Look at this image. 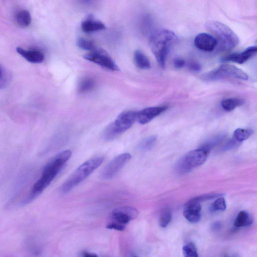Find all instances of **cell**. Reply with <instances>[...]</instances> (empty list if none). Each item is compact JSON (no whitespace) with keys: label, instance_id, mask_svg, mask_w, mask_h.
<instances>
[{"label":"cell","instance_id":"obj_11","mask_svg":"<svg viewBox=\"0 0 257 257\" xmlns=\"http://www.w3.org/2000/svg\"><path fill=\"white\" fill-rule=\"evenodd\" d=\"M194 44L195 46L200 50L211 52L216 47L218 43L212 35L203 33L196 36Z\"/></svg>","mask_w":257,"mask_h":257},{"label":"cell","instance_id":"obj_13","mask_svg":"<svg viewBox=\"0 0 257 257\" xmlns=\"http://www.w3.org/2000/svg\"><path fill=\"white\" fill-rule=\"evenodd\" d=\"M201 206L199 202L193 199L187 202L185 206L183 215L190 222L196 223L201 218Z\"/></svg>","mask_w":257,"mask_h":257},{"label":"cell","instance_id":"obj_27","mask_svg":"<svg viewBox=\"0 0 257 257\" xmlns=\"http://www.w3.org/2000/svg\"><path fill=\"white\" fill-rule=\"evenodd\" d=\"M77 46L84 50L91 51L95 48L93 42L84 38L79 37L76 40Z\"/></svg>","mask_w":257,"mask_h":257},{"label":"cell","instance_id":"obj_15","mask_svg":"<svg viewBox=\"0 0 257 257\" xmlns=\"http://www.w3.org/2000/svg\"><path fill=\"white\" fill-rule=\"evenodd\" d=\"M16 50L20 55L27 61L32 63L37 64L42 63L45 58L43 53L37 49H26L18 47Z\"/></svg>","mask_w":257,"mask_h":257},{"label":"cell","instance_id":"obj_7","mask_svg":"<svg viewBox=\"0 0 257 257\" xmlns=\"http://www.w3.org/2000/svg\"><path fill=\"white\" fill-rule=\"evenodd\" d=\"M208 154L201 148L191 151L179 161L176 168L180 172H190L203 164L207 158Z\"/></svg>","mask_w":257,"mask_h":257},{"label":"cell","instance_id":"obj_28","mask_svg":"<svg viewBox=\"0 0 257 257\" xmlns=\"http://www.w3.org/2000/svg\"><path fill=\"white\" fill-rule=\"evenodd\" d=\"M7 71L0 65V89L5 87L10 79Z\"/></svg>","mask_w":257,"mask_h":257},{"label":"cell","instance_id":"obj_34","mask_svg":"<svg viewBox=\"0 0 257 257\" xmlns=\"http://www.w3.org/2000/svg\"><path fill=\"white\" fill-rule=\"evenodd\" d=\"M188 68L193 71H199L201 69V67L199 64L195 63L192 62L188 65Z\"/></svg>","mask_w":257,"mask_h":257},{"label":"cell","instance_id":"obj_6","mask_svg":"<svg viewBox=\"0 0 257 257\" xmlns=\"http://www.w3.org/2000/svg\"><path fill=\"white\" fill-rule=\"evenodd\" d=\"M226 78L246 80L248 76L241 69L229 64H222L202 75V78L207 81H216Z\"/></svg>","mask_w":257,"mask_h":257},{"label":"cell","instance_id":"obj_5","mask_svg":"<svg viewBox=\"0 0 257 257\" xmlns=\"http://www.w3.org/2000/svg\"><path fill=\"white\" fill-rule=\"evenodd\" d=\"M137 112L127 110L122 112L108 126L103 132V138L106 141H111L128 130L137 119Z\"/></svg>","mask_w":257,"mask_h":257},{"label":"cell","instance_id":"obj_8","mask_svg":"<svg viewBox=\"0 0 257 257\" xmlns=\"http://www.w3.org/2000/svg\"><path fill=\"white\" fill-rule=\"evenodd\" d=\"M86 60L111 71H118L119 67L108 53L101 48H94L84 56Z\"/></svg>","mask_w":257,"mask_h":257},{"label":"cell","instance_id":"obj_14","mask_svg":"<svg viewBox=\"0 0 257 257\" xmlns=\"http://www.w3.org/2000/svg\"><path fill=\"white\" fill-rule=\"evenodd\" d=\"M256 46H249L241 53H234L223 58L224 61H230L242 64L253 57L256 53Z\"/></svg>","mask_w":257,"mask_h":257},{"label":"cell","instance_id":"obj_30","mask_svg":"<svg viewBox=\"0 0 257 257\" xmlns=\"http://www.w3.org/2000/svg\"><path fill=\"white\" fill-rule=\"evenodd\" d=\"M238 142L234 138L228 141L222 147V150L224 151L232 150L238 145Z\"/></svg>","mask_w":257,"mask_h":257},{"label":"cell","instance_id":"obj_4","mask_svg":"<svg viewBox=\"0 0 257 257\" xmlns=\"http://www.w3.org/2000/svg\"><path fill=\"white\" fill-rule=\"evenodd\" d=\"M205 26L214 36L223 50H231L238 44V36L226 25L218 21H209L205 23Z\"/></svg>","mask_w":257,"mask_h":257},{"label":"cell","instance_id":"obj_23","mask_svg":"<svg viewBox=\"0 0 257 257\" xmlns=\"http://www.w3.org/2000/svg\"><path fill=\"white\" fill-rule=\"evenodd\" d=\"M226 208L224 198L221 196L217 197L210 207L211 212H221L225 210Z\"/></svg>","mask_w":257,"mask_h":257},{"label":"cell","instance_id":"obj_22","mask_svg":"<svg viewBox=\"0 0 257 257\" xmlns=\"http://www.w3.org/2000/svg\"><path fill=\"white\" fill-rule=\"evenodd\" d=\"M225 137L224 134L218 135L204 143L200 148L202 149L208 153L213 148L221 142Z\"/></svg>","mask_w":257,"mask_h":257},{"label":"cell","instance_id":"obj_33","mask_svg":"<svg viewBox=\"0 0 257 257\" xmlns=\"http://www.w3.org/2000/svg\"><path fill=\"white\" fill-rule=\"evenodd\" d=\"M174 65L176 68L180 69L185 65V61L180 58H176L174 61Z\"/></svg>","mask_w":257,"mask_h":257},{"label":"cell","instance_id":"obj_37","mask_svg":"<svg viewBox=\"0 0 257 257\" xmlns=\"http://www.w3.org/2000/svg\"><path fill=\"white\" fill-rule=\"evenodd\" d=\"M135 257H137V256H135Z\"/></svg>","mask_w":257,"mask_h":257},{"label":"cell","instance_id":"obj_10","mask_svg":"<svg viewBox=\"0 0 257 257\" xmlns=\"http://www.w3.org/2000/svg\"><path fill=\"white\" fill-rule=\"evenodd\" d=\"M138 214L139 212L136 209L124 206L114 209L112 212V217L115 222L125 225L137 217Z\"/></svg>","mask_w":257,"mask_h":257},{"label":"cell","instance_id":"obj_35","mask_svg":"<svg viewBox=\"0 0 257 257\" xmlns=\"http://www.w3.org/2000/svg\"><path fill=\"white\" fill-rule=\"evenodd\" d=\"M83 257H98V256L95 253L85 252Z\"/></svg>","mask_w":257,"mask_h":257},{"label":"cell","instance_id":"obj_31","mask_svg":"<svg viewBox=\"0 0 257 257\" xmlns=\"http://www.w3.org/2000/svg\"><path fill=\"white\" fill-rule=\"evenodd\" d=\"M220 196H221V195L213 194L202 195V196L196 197L195 198H193L192 199L200 203L201 201L214 199L215 198L219 197Z\"/></svg>","mask_w":257,"mask_h":257},{"label":"cell","instance_id":"obj_29","mask_svg":"<svg viewBox=\"0 0 257 257\" xmlns=\"http://www.w3.org/2000/svg\"><path fill=\"white\" fill-rule=\"evenodd\" d=\"M94 85L93 81L90 79H86L80 83L79 90L80 92H86L92 89Z\"/></svg>","mask_w":257,"mask_h":257},{"label":"cell","instance_id":"obj_21","mask_svg":"<svg viewBox=\"0 0 257 257\" xmlns=\"http://www.w3.org/2000/svg\"><path fill=\"white\" fill-rule=\"evenodd\" d=\"M156 136L152 135L143 139L139 143L138 148L141 151H148L152 149L157 141Z\"/></svg>","mask_w":257,"mask_h":257},{"label":"cell","instance_id":"obj_16","mask_svg":"<svg viewBox=\"0 0 257 257\" xmlns=\"http://www.w3.org/2000/svg\"><path fill=\"white\" fill-rule=\"evenodd\" d=\"M81 27L82 31L86 33L101 31L105 29V26L102 22L95 19L91 15L87 17L82 21Z\"/></svg>","mask_w":257,"mask_h":257},{"label":"cell","instance_id":"obj_24","mask_svg":"<svg viewBox=\"0 0 257 257\" xmlns=\"http://www.w3.org/2000/svg\"><path fill=\"white\" fill-rule=\"evenodd\" d=\"M172 219V213L170 209L165 208L161 212L159 218V225L163 228L167 226Z\"/></svg>","mask_w":257,"mask_h":257},{"label":"cell","instance_id":"obj_12","mask_svg":"<svg viewBox=\"0 0 257 257\" xmlns=\"http://www.w3.org/2000/svg\"><path fill=\"white\" fill-rule=\"evenodd\" d=\"M167 109L166 106L145 108L137 112L136 120L142 124L147 123Z\"/></svg>","mask_w":257,"mask_h":257},{"label":"cell","instance_id":"obj_2","mask_svg":"<svg viewBox=\"0 0 257 257\" xmlns=\"http://www.w3.org/2000/svg\"><path fill=\"white\" fill-rule=\"evenodd\" d=\"M177 41L176 34L166 29L156 31L150 37L149 45L151 50L162 68L165 67L168 52Z\"/></svg>","mask_w":257,"mask_h":257},{"label":"cell","instance_id":"obj_9","mask_svg":"<svg viewBox=\"0 0 257 257\" xmlns=\"http://www.w3.org/2000/svg\"><path fill=\"white\" fill-rule=\"evenodd\" d=\"M131 159V155L128 153L117 155L103 169L101 172L102 177L106 180L112 178Z\"/></svg>","mask_w":257,"mask_h":257},{"label":"cell","instance_id":"obj_19","mask_svg":"<svg viewBox=\"0 0 257 257\" xmlns=\"http://www.w3.org/2000/svg\"><path fill=\"white\" fill-rule=\"evenodd\" d=\"M252 219L249 214L246 211H241L236 216L233 225L236 227L247 226L251 224Z\"/></svg>","mask_w":257,"mask_h":257},{"label":"cell","instance_id":"obj_32","mask_svg":"<svg viewBox=\"0 0 257 257\" xmlns=\"http://www.w3.org/2000/svg\"><path fill=\"white\" fill-rule=\"evenodd\" d=\"M106 228L111 229L122 231L125 228V225L116 222H113L108 224L106 226Z\"/></svg>","mask_w":257,"mask_h":257},{"label":"cell","instance_id":"obj_26","mask_svg":"<svg viewBox=\"0 0 257 257\" xmlns=\"http://www.w3.org/2000/svg\"><path fill=\"white\" fill-rule=\"evenodd\" d=\"M252 134V131L250 130L239 128L234 132V137L238 142H241L247 139Z\"/></svg>","mask_w":257,"mask_h":257},{"label":"cell","instance_id":"obj_20","mask_svg":"<svg viewBox=\"0 0 257 257\" xmlns=\"http://www.w3.org/2000/svg\"><path fill=\"white\" fill-rule=\"evenodd\" d=\"M243 103L242 100L237 98H230L223 100L221 105L224 110L230 111Z\"/></svg>","mask_w":257,"mask_h":257},{"label":"cell","instance_id":"obj_17","mask_svg":"<svg viewBox=\"0 0 257 257\" xmlns=\"http://www.w3.org/2000/svg\"><path fill=\"white\" fill-rule=\"evenodd\" d=\"M17 25L21 28H27L31 23V15L27 10L22 9L17 12L15 16Z\"/></svg>","mask_w":257,"mask_h":257},{"label":"cell","instance_id":"obj_18","mask_svg":"<svg viewBox=\"0 0 257 257\" xmlns=\"http://www.w3.org/2000/svg\"><path fill=\"white\" fill-rule=\"evenodd\" d=\"M134 59L136 66L142 70H147L151 68V62L148 57L140 50L135 51Z\"/></svg>","mask_w":257,"mask_h":257},{"label":"cell","instance_id":"obj_36","mask_svg":"<svg viewBox=\"0 0 257 257\" xmlns=\"http://www.w3.org/2000/svg\"><path fill=\"white\" fill-rule=\"evenodd\" d=\"M224 257H228V256H227L226 255H225Z\"/></svg>","mask_w":257,"mask_h":257},{"label":"cell","instance_id":"obj_3","mask_svg":"<svg viewBox=\"0 0 257 257\" xmlns=\"http://www.w3.org/2000/svg\"><path fill=\"white\" fill-rule=\"evenodd\" d=\"M104 160L103 157H96L82 163L64 182L61 187V192L67 193L72 190L100 166Z\"/></svg>","mask_w":257,"mask_h":257},{"label":"cell","instance_id":"obj_1","mask_svg":"<svg viewBox=\"0 0 257 257\" xmlns=\"http://www.w3.org/2000/svg\"><path fill=\"white\" fill-rule=\"evenodd\" d=\"M71 155L70 150H65L57 154L47 163L42 170L41 177L33 185L25 203L33 201L43 192L55 178Z\"/></svg>","mask_w":257,"mask_h":257},{"label":"cell","instance_id":"obj_25","mask_svg":"<svg viewBox=\"0 0 257 257\" xmlns=\"http://www.w3.org/2000/svg\"><path fill=\"white\" fill-rule=\"evenodd\" d=\"M182 252L184 257H198L197 248L193 242L183 246Z\"/></svg>","mask_w":257,"mask_h":257}]
</instances>
